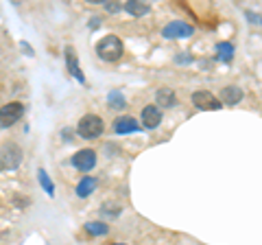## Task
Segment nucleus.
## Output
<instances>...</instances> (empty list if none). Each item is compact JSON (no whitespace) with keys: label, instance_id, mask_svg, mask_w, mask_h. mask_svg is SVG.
<instances>
[{"label":"nucleus","instance_id":"nucleus-19","mask_svg":"<svg viewBox=\"0 0 262 245\" xmlns=\"http://www.w3.org/2000/svg\"><path fill=\"white\" fill-rule=\"evenodd\" d=\"M101 212L103 215H107V217H120V206L118 203H114V201H105L101 206Z\"/></svg>","mask_w":262,"mask_h":245},{"label":"nucleus","instance_id":"nucleus-12","mask_svg":"<svg viewBox=\"0 0 262 245\" xmlns=\"http://www.w3.org/2000/svg\"><path fill=\"white\" fill-rule=\"evenodd\" d=\"M96 177H92V175H85V177H81L79 179V184H77V189H75V193H77V197H81V199H85V197H90L94 191H96Z\"/></svg>","mask_w":262,"mask_h":245},{"label":"nucleus","instance_id":"nucleus-23","mask_svg":"<svg viewBox=\"0 0 262 245\" xmlns=\"http://www.w3.org/2000/svg\"><path fill=\"white\" fill-rule=\"evenodd\" d=\"M112 245H125V243H112Z\"/></svg>","mask_w":262,"mask_h":245},{"label":"nucleus","instance_id":"nucleus-20","mask_svg":"<svg viewBox=\"0 0 262 245\" xmlns=\"http://www.w3.org/2000/svg\"><path fill=\"white\" fill-rule=\"evenodd\" d=\"M105 9H107L110 13H118V11L122 9V5H118V3H114V5H112L110 0H107V3H105Z\"/></svg>","mask_w":262,"mask_h":245},{"label":"nucleus","instance_id":"nucleus-13","mask_svg":"<svg viewBox=\"0 0 262 245\" xmlns=\"http://www.w3.org/2000/svg\"><path fill=\"white\" fill-rule=\"evenodd\" d=\"M175 103H177V96L175 92L170 88H160L158 90V94H155V105L158 108H175Z\"/></svg>","mask_w":262,"mask_h":245},{"label":"nucleus","instance_id":"nucleus-17","mask_svg":"<svg viewBox=\"0 0 262 245\" xmlns=\"http://www.w3.org/2000/svg\"><path fill=\"white\" fill-rule=\"evenodd\" d=\"M107 103L112 105L114 110H125L127 108V99L122 96L120 90H112V92L107 94Z\"/></svg>","mask_w":262,"mask_h":245},{"label":"nucleus","instance_id":"nucleus-7","mask_svg":"<svg viewBox=\"0 0 262 245\" xmlns=\"http://www.w3.org/2000/svg\"><path fill=\"white\" fill-rule=\"evenodd\" d=\"M72 167L83 171V173H88V171H92L96 167V151L94 149H81L77 151L75 156H72Z\"/></svg>","mask_w":262,"mask_h":245},{"label":"nucleus","instance_id":"nucleus-3","mask_svg":"<svg viewBox=\"0 0 262 245\" xmlns=\"http://www.w3.org/2000/svg\"><path fill=\"white\" fill-rule=\"evenodd\" d=\"M24 160L22 149L15 142H5L0 147V171H15Z\"/></svg>","mask_w":262,"mask_h":245},{"label":"nucleus","instance_id":"nucleus-4","mask_svg":"<svg viewBox=\"0 0 262 245\" xmlns=\"http://www.w3.org/2000/svg\"><path fill=\"white\" fill-rule=\"evenodd\" d=\"M24 103L20 101H11V103H7L0 108V129H9L13 127L15 122H18L22 116H24Z\"/></svg>","mask_w":262,"mask_h":245},{"label":"nucleus","instance_id":"nucleus-16","mask_svg":"<svg viewBox=\"0 0 262 245\" xmlns=\"http://www.w3.org/2000/svg\"><path fill=\"white\" fill-rule=\"evenodd\" d=\"M83 230L90 234V236H105L110 232V226L105 221H88L83 226Z\"/></svg>","mask_w":262,"mask_h":245},{"label":"nucleus","instance_id":"nucleus-10","mask_svg":"<svg viewBox=\"0 0 262 245\" xmlns=\"http://www.w3.org/2000/svg\"><path fill=\"white\" fill-rule=\"evenodd\" d=\"M243 94L245 92L238 86H225L223 90H221L219 101H221V105H236V103L243 101Z\"/></svg>","mask_w":262,"mask_h":245},{"label":"nucleus","instance_id":"nucleus-14","mask_svg":"<svg viewBox=\"0 0 262 245\" xmlns=\"http://www.w3.org/2000/svg\"><path fill=\"white\" fill-rule=\"evenodd\" d=\"M122 9H125L129 15H134V18H142V15H146L151 11L149 3H140V0H129V3L122 5Z\"/></svg>","mask_w":262,"mask_h":245},{"label":"nucleus","instance_id":"nucleus-22","mask_svg":"<svg viewBox=\"0 0 262 245\" xmlns=\"http://www.w3.org/2000/svg\"><path fill=\"white\" fill-rule=\"evenodd\" d=\"M101 27V18H92V22H90V29H98Z\"/></svg>","mask_w":262,"mask_h":245},{"label":"nucleus","instance_id":"nucleus-8","mask_svg":"<svg viewBox=\"0 0 262 245\" xmlns=\"http://www.w3.org/2000/svg\"><path fill=\"white\" fill-rule=\"evenodd\" d=\"M63 53H66V68H68V72L79 81V84H85V77H83V72H81L79 62H77L75 48H72V46H66V51H63Z\"/></svg>","mask_w":262,"mask_h":245},{"label":"nucleus","instance_id":"nucleus-6","mask_svg":"<svg viewBox=\"0 0 262 245\" xmlns=\"http://www.w3.org/2000/svg\"><path fill=\"white\" fill-rule=\"evenodd\" d=\"M192 33H194V29L184 20H173L162 29V35L166 39H184V37H190Z\"/></svg>","mask_w":262,"mask_h":245},{"label":"nucleus","instance_id":"nucleus-11","mask_svg":"<svg viewBox=\"0 0 262 245\" xmlns=\"http://www.w3.org/2000/svg\"><path fill=\"white\" fill-rule=\"evenodd\" d=\"M114 132L116 134H134V132H140V125L134 116H118L114 120Z\"/></svg>","mask_w":262,"mask_h":245},{"label":"nucleus","instance_id":"nucleus-2","mask_svg":"<svg viewBox=\"0 0 262 245\" xmlns=\"http://www.w3.org/2000/svg\"><path fill=\"white\" fill-rule=\"evenodd\" d=\"M103 132H105V122L98 114H85V116L79 118V122H77V134L81 138H88V140L98 138Z\"/></svg>","mask_w":262,"mask_h":245},{"label":"nucleus","instance_id":"nucleus-1","mask_svg":"<svg viewBox=\"0 0 262 245\" xmlns=\"http://www.w3.org/2000/svg\"><path fill=\"white\" fill-rule=\"evenodd\" d=\"M96 55L101 57L103 62H107V64H114V62H118L122 55H125V46H122L120 42V37L118 35H105L101 42L96 44Z\"/></svg>","mask_w":262,"mask_h":245},{"label":"nucleus","instance_id":"nucleus-5","mask_svg":"<svg viewBox=\"0 0 262 245\" xmlns=\"http://www.w3.org/2000/svg\"><path fill=\"white\" fill-rule=\"evenodd\" d=\"M192 105L196 110H203V112H214V110H221V101L216 94L208 92V90H196L192 92Z\"/></svg>","mask_w":262,"mask_h":245},{"label":"nucleus","instance_id":"nucleus-21","mask_svg":"<svg viewBox=\"0 0 262 245\" xmlns=\"http://www.w3.org/2000/svg\"><path fill=\"white\" fill-rule=\"evenodd\" d=\"M175 62H177V64H190V62H192V57L188 55V53H179V57H177Z\"/></svg>","mask_w":262,"mask_h":245},{"label":"nucleus","instance_id":"nucleus-15","mask_svg":"<svg viewBox=\"0 0 262 245\" xmlns=\"http://www.w3.org/2000/svg\"><path fill=\"white\" fill-rule=\"evenodd\" d=\"M234 44L232 42H219L216 44V57H219V59L221 62H223V64H229V62H232L234 59Z\"/></svg>","mask_w":262,"mask_h":245},{"label":"nucleus","instance_id":"nucleus-9","mask_svg":"<svg viewBox=\"0 0 262 245\" xmlns=\"http://www.w3.org/2000/svg\"><path fill=\"white\" fill-rule=\"evenodd\" d=\"M162 122V110L158 105H146L142 110V127L144 129H155Z\"/></svg>","mask_w":262,"mask_h":245},{"label":"nucleus","instance_id":"nucleus-18","mask_svg":"<svg viewBox=\"0 0 262 245\" xmlns=\"http://www.w3.org/2000/svg\"><path fill=\"white\" fill-rule=\"evenodd\" d=\"M37 177H39V184H42V189L46 191V195H51V197H55V184L51 182V177H48V173L44 169L37 171Z\"/></svg>","mask_w":262,"mask_h":245}]
</instances>
